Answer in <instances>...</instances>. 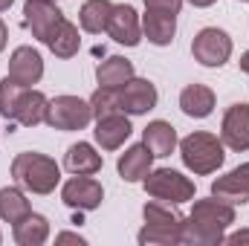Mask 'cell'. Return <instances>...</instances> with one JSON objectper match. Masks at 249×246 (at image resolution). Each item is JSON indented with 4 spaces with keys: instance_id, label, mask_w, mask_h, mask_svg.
Wrapping results in <instances>:
<instances>
[{
    "instance_id": "cell-24",
    "label": "cell",
    "mask_w": 249,
    "mask_h": 246,
    "mask_svg": "<svg viewBox=\"0 0 249 246\" xmlns=\"http://www.w3.org/2000/svg\"><path fill=\"white\" fill-rule=\"evenodd\" d=\"M110 12H113V3H110V0H84V6H81V12H78V23H81V29L90 32V35L107 32Z\"/></svg>"
},
{
    "instance_id": "cell-19",
    "label": "cell",
    "mask_w": 249,
    "mask_h": 246,
    "mask_svg": "<svg viewBox=\"0 0 249 246\" xmlns=\"http://www.w3.org/2000/svg\"><path fill=\"white\" fill-rule=\"evenodd\" d=\"M142 142L154 157H171L177 148V130L171 122L157 119V122H148V127L142 130Z\"/></svg>"
},
{
    "instance_id": "cell-37",
    "label": "cell",
    "mask_w": 249,
    "mask_h": 246,
    "mask_svg": "<svg viewBox=\"0 0 249 246\" xmlns=\"http://www.w3.org/2000/svg\"><path fill=\"white\" fill-rule=\"evenodd\" d=\"M0 241H3V238H0Z\"/></svg>"
},
{
    "instance_id": "cell-6",
    "label": "cell",
    "mask_w": 249,
    "mask_h": 246,
    "mask_svg": "<svg viewBox=\"0 0 249 246\" xmlns=\"http://www.w3.org/2000/svg\"><path fill=\"white\" fill-rule=\"evenodd\" d=\"M93 119L90 102L78 99V96H55L47 105V119L44 122L55 130H81Z\"/></svg>"
},
{
    "instance_id": "cell-23",
    "label": "cell",
    "mask_w": 249,
    "mask_h": 246,
    "mask_svg": "<svg viewBox=\"0 0 249 246\" xmlns=\"http://www.w3.org/2000/svg\"><path fill=\"white\" fill-rule=\"evenodd\" d=\"M50 238V220L44 214H26L15 223V244L18 246H41Z\"/></svg>"
},
{
    "instance_id": "cell-26",
    "label": "cell",
    "mask_w": 249,
    "mask_h": 246,
    "mask_svg": "<svg viewBox=\"0 0 249 246\" xmlns=\"http://www.w3.org/2000/svg\"><path fill=\"white\" fill-rule=\"evenodd\" d=\"M47 47H50V50H53V55H58V58H72V55L78 53V47H81L78 26H75V23H70V20L64 18L61 26H58V29L50 35Z\"/></svg>"
},
{
    "instance_id": "cell-3",
    "label": "cell",
    "mask_w": 249,
    "mask_h": 246,
    "mask_svg": "<svg viewBox=\"0 0 249 246\" xmlns=\"http://www.w3.org/2000/svg\"><path fill=\"white\" fill-rule=\"evenodd\" d=\"M12 177L20 188H26L32 194H50V191H55V185L61 180V168L47 154L23 151L12 159Z\"/></svg>"
},
{
    "instance_id": "cell-13",
    "label": "cell",
    "mask_w": 249,
    "mask_h": 246,
    "mask_svg": "<svg viewBox=\"0 0 249 246\" xmlns=\"http://www.w3.org/2000/svg\"><path fill=\"white\" fill-rule=\"evenodd\" d=\"M212 197L229 203V206H244L249 203V162L232 168L229 174L217 177L212 183Z\"/></svg>"
},
{
    "instance_id": "cell-8",
    "label": "cell",
    "mask_w": 249,
    "mask_h": 246,
    "mask_svg": "<svg viewBox=\"0 0 249 246\" xmlns=\"http://www.w3.org/2000/svg\"><path fill=\"white\" fill-rule=\"evenodd\" d=\"M61 20H64V12L55 6V0H26L23 3V26L41 44L50 41V35L61 26Z\"/></svg>"
},
{
    "instance_id": "cell-1",
    "label": "cell",
    "mask_w": 249,
    "mask_h": 246,
    "mask_svg": "<svg viewBox=\"0 0 249 246\" xmlns=\"http://www.w3.org/2000/svg\"><path fill=\"white\" fill-rule=\"evenodd\" d=\"M235 223V206L212 197L197 200L191 214L183 220V244L217 246L226 241V229Z\"/></svg>"
},
{
    "instance_id": "cell-29",
    "label": "cell",
    "mask_w": 249,
    "mask_h": 246,
    "mask_svg": "<svg viewBox=\"0 0 249 246\" xmlns=\"http://www.w3.org/2000/svg\"><path fill=\"white\" fill-rule=\"evenodd\" d=\"M180 6H183V0H145V9L168 12V15H180Z\"/></svg>"
},
{
    "instance_id": "cell-4",
    "label": "cell",
    "mask_w": 249,
    "mask_h": 246,
    "mask_svg": "<svg viewBox=\"0 0 249 246\" xmlns=\"http://www.w3.org/2000/svg\"><path fill=\"white\" fill-rule=\"evenodd\" d=\"M180 157H183V165L188 171H194L200 177L214 174L226 159L223 139H217L214 133H206V130H194L180 142Z\"/></svg>"
},
{
    "instance_id": "cell-11",
    "label": "cell",
    "mask_w": 249,
    "mask_h": 246,
    "mask_svg": "<svg viewBox=\"0 0 249 246\" xmlns=\"http://www.w3.org/2000/svg\"><path fill=\"white\" fill-rule=\"evenodd\" d=\"M119 107L127 116H142L157 107V87L148 78H130L119 90Z\"/></svg>"
},
{
    "instance_id": "cell-15",
    "label": "cell",
    "mask_w": 249,
    "mask_h": 246,
    "mask_svg": "<svg viewBox=\"0 0 249 246\" xmlns=\"http://www.w3.org/2000/svg\"><path fill=\"white\" fill-rule=\"evenodd\" d=\"M151 165H154V154L142 142V145H130L122 157H119L116 171H119V177H122L124 183H142L148 177Z\"/></svg>"
},
{
    "instance_id": "cell-25",
    "label": "cell",
    "mask_w": 249,
    "mask_h": 246,
    "mask_svg": "<svg viewBox=\"0 0 249 246\" xmlns=\"http://www.w3.org/2000/svg\"><path fill=\"white\" fill-rule=\"evenodd\" d=\"M29 211H32V206H29V200H26V194L20 188H15V185L0 188V220H6V223L15 226Z\"/></svg>"
},
{
    "instance_id": "cell-22",
    "label": "cell",
    "mask_w": 249,
    "mask_h": 246,
    "mask_svg": "<svg viewBox=\"0 0 249 246\" xmlns=\"http://www.w3.org/2000/svg\"><path fill=\"white\" fill-rule=\"evenodd\" d=\"M130 78H133V64L127 61V58H122V55H110L107 61H102L96 67V81H99V87L122 90Z\"/></svg>"
},
{
    "instance_id": "cell-18",
    "label": "cell",
    "mask_w": 249,
    "mask_h": 246,
    "mask_svg": "<svg viewBox=\"0 0 249 246\" xmlns=\"http://www.w3.org/2000/svg\"><path fill=\"white\" fill-rule=\"evenodd\" d=\"M180 110L191 119H206L214 110V90L206 84H188L180 93Z\"/></svg>"
},
{
    "instance_id": "cell-7",
    "label": "cell",
    "mask_w": 249,
    "mask_h": 246,
    "mask_svg": "<svg viewBox=\"0 0 249 246\" xmlns=\"http://www.w3.org/2000/svg\"><path fill=\"white\" fill-rule=\"evenodd\" d=\"M191 55L203 67H223L229 61V55H232V38L223 29H217V26H206V29H200L194 35Z\"/></svg>"
},
{
    "instance_id": "cell-34",
    "label": "cell",
    "mask_w": 249,
    "mask_h": 246,
    "mask_svg": "<svg viewBox=\"0 0 249 246\" xmlns=\"http://www.w3.org/2000/svg\"><path fill=\"white\" fill-rule=\"evenodd\" d=\"M241 70H244V72H249V50L241 55Z\"/></svg>"
},
{
    "instance_id": "cell-2",
    "label": "cell",
    "mask_w": 249,
    "mask_h": 246,
    "mask_svg": "<svg viewBox=\"0 0 249 246\" xmlns=\"http://www.w3.org/2000/svg\"><path fill=\"white\" fill-rule=\"evenodd\" d=\"M142 217H145V226L136 235L139 244H162V246L183 244V220L186 217L174 209V203H165V200L145 203Z\"/></svg>"
},
{
    "instance_id": "cell-33",
    "label": "cell",
    "mask_w": 249,
    "mask_h": 246,
    "mask_svg": "<svg viewBox=\"0 0 249 246\" xmlns=\"http://www.w3.org/2000/svg\"><path fill=\"white\" fill-rule=\"evenodd\" d=\"M191 6H197V9H206V6H212V3H217V0H188Z\"/></svg>"
},
{
    "instance_id": "cell-16",
    "label": "cell",
    "mask_w": 249,
    "mask_h": 246,
    "mask_svg": "<svg viewBox=\"0 0 249 246\" xmlns=\"http://www.w3.org/2000/svg\"><path fill=\"white\" fill-rule=\"evenodd\" d=\"M130 133H133V127H130L127 113H113V116L96 119V130H93L96 142H99L105 151H116V148H122L124 139H127Z\"/></svg>"
},
{
    "instance_id": "cell-21",
    "label": "cell",
    "mask_w": 249,
    "mask_h": 246,
    "mask_svg": "<svg viewBox=\"0 0 249 246\" xmlns=\"http://www.w3.org/2000/svg\"><path fill=\"white\" fill-rule=\"evenodd\" d=\"M47 105H50V99H47L41 90L26 87V90L20 93V102H18V110H15V122L26 124V127L41 124L47 119Z\"/></svg>"
},
{
    "instance_id": "cell-28",
    "label": "cell",
    "mask_w": 249,
    "mask_h": 246,
    "mask_svg": "<svg viewBox=\"0 0 249 246\" xmlns=\"http://www.w3.org/2000/svg\"><path fill=\"white\" fill-rule=\"evenodd\" d=\"M90 110H93V119H105V116L122 113V107H119V90L99 87V90L90 96Z\"/></svg>"
},
{
    "instance_id": "cell-31",
    "label": "cell",
    "mask_w": 249,
    "mask_h": 246,
    "mask_svg": "<svg viewBox=\"0 0 249 246\" xmlns=\"http://www.w3.org/2000/svg\"><path fill=\"white\" fill-rule=\"evenodd\" d=\"M226 244H249V229H241V232L229 235V238H226Z\"/></svg>"
},
{
    "instance_id": "cell-14",
    "label": "cell",
    "mask_w": 249,
    "mask_h": 246,
    "mask_svg": "<svg viewBox=\"0 0 249 246\" xmlns=\"http://www.w3.org/2000/svg\"><path fill=\"white\" fill-rule=\"evenodd\" d=\"M41 75H44V58H41L38 50L18 47L12 53V58H9V78H15L23 87H32V84L41 81Z\"/></svg>"
},
{
    "instance_id": "cell-30",
    "label": "cell",
    "mask_w": 249,
    "mask_h": 246,
    "mask_svg": "<svg viewBox=\"0 0 249 246\" xmlns=\"http://www.w3.org/2000/svg\"><path fill=\"white\" fill-rule=\"evenodd\" d=\"M55 241H58V244H78V246L84 244V238H81V235H72V232H61Z\"/></svg>"
},
{
    "instance_id": "cell-12",
    "label": "cell",
    "mask_w": 249,
    "mask_h": 246,
    "mask_svg": "<svg viewBox=\"0 0 249 246\" xmlns=\"http://www.w3.org/2000/svg\"><path fill=\"white\" fill-rule=\"evenodd\" d=\"M220 139L226 148L232 151H249V105H232L223 113V124H220Z\"/></svg>"
},
{
    "instance_id": "cell-17",
    "label": "cell",
    "mask_w": 249,
    "mask_h": 246,
    "mask_svg": "<svg viewBox=\"0 0 249 246\" xmlns=\"http://www.w3.org/2000/svg\"><path fill=\"white\" fill-rule=\"evenodd\" d=\"M142 32L151 44L157 47H168L177 35V15H168V12H154V9H145V18H142Z\"/></svg>"
},
{
    "instance_id": "cell-32",
    "label": "cell",
    "mask_w": 249,
    "mask_h": 246,
    "mask_svg": "<svg viewBox=\"0 0 249 246\" xmlns=\"http://www.w3.org/2000/svg\"><path fill=\"white\" fill-rule=\"evenodd\" d=\"M6 41H9V29H6V23L0 20V53L6 50Z\"/></svg>"
},
{
    "instance_id": "cell-5",
    "label": "cell",
    "mask_w": 249,
    "mask_h": 246,
    "mask_svg": "<svg viewBox=\"0 0 249 246\" xmlns=\"http://www.w3.org/2000/svg\"><path fill=\"white\" fill-rule=\"evenodd\" d=\"M142 183H145V191L154 200H165V203H174V206L194 200V183L188 177H183L180 171H174V168L148 171V177Z\"/></svg>"
},
{
    "instance_id": "cell-36",
    "label": "cell",
    "mask_w": 249,
    "mask_h": 246,
    "mask_svg": "<svg viewBox=\"0 0 249 246\" xmlns=\"http://www.w3.org/2000/svg\"><path fill=\"white\" fill-rule=\"evenodd\" d=\"M241 3H247V0H241Z\"/></svg>"
},
{
    "instance_id": "cell-35",
    "label": "cell",
    "mask_w": 249,
    "mask_h": 246,
    "mask_svg": "<svg viewBox=\"0 0 249 246\" xmlns=\"http://www.w3.org/2000/svg\"><path fill=\"white\" fill-rule=\"evenodd\" d=\"M12 3H15V0H0V12H6V9H9Z\"/></svg>"
},
{
    "instance_id": "cell-20",
    "label": "cell",
    "mask_w": 249,
    "mask_h": 246,
    "mask_svg": "<svg viewBox=\"0 0 249 246\" xmlns=\"http://www.w3.org/2000/svg\"><path fill=\"white\" fill-rule=\"evenodd\" d=\"M64 165H67L70 174H87V177H93V174L102 171V154H96V148L87 145V142H75V145L67 148Z\"/></svg>"
},
{
    "instance_id": "cell-10",
    "label": "cell",
    "mask_w": 249,
    "mask_h": 246,
    "mask_svg": "<svg viewBox=\"0 0 249 246\" xmlns=\"http://www.w3.org/2000/svg\"><path fill=\"white\" fill-rule=\"evenodd\" d=\"M107 35L122 47H136L142 41V23H139V15L130 3L113 6L110 20H107Z\"/></svg>"
},
{
    "instance_id": "cell-9",
    "label": "cell",
    "mask_w": 249,
    "mask_h": 246,
    "mask_svg": "<svg viewBox=\"0 0 249 246\" xmlns=\"http://www.w3.org/2000/svg\"><path fill=\"white\" fill-rule=\"evenodd\" d=\"M61 200L70 209H78V211H93L102 206L105 200V188L96 183L93 177L87 174H75L72 180H67L61 188Z\"/></svg>"
},
{
    "instance_id": "cell-27",
    "label": "cell",
    "mask_w": 249,
    "mask_h": 246,
    "mask_svg": "<svg viewBox=\"0 0 249 246\" xmlns=\"http://www.w3.org/2000/svg\"><path fill=\"white\" fill-rule=\"evenodd\" d=\"M23 90H26V87L18 84V81L9 78V75L0 81V116H3L6 122H15V110H18V102H20V93H23Z\"/></svg>"
}]
</instances>
